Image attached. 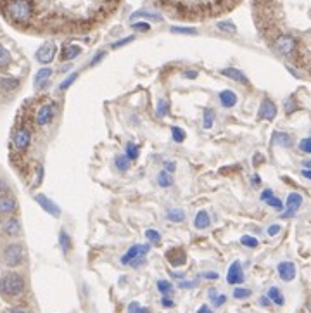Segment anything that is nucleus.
<instances>
[{"instance_id": "f257e3e1", "label": "nucleus", "mask_w": 311, "mask_h": 313, "mask_svg": "<svg viewBox=\"0 0 311 313\" xmlns=\"http://www.w3.org/2000/svg\"><path fill=\"white\" fill-rule=\"evenodd\" d=\"M2 12L12 24L21 28L31 26L35 21V4L33 0H6L0 4Z\"/></svg>"}, {"instance_id": "f03ea898", "label": "nucleus", "mask_w": 311, "mask_h": 313, "mask_svg": "<svg viewBox=\"0 0 311 313\" xmlns=\"http://www.w3.org/2000/svg\"><path fill=\"white\" fill-rule=\"evenodd\" d=\"M24 286L26 284H24L23 275L9 272L0 281V293H2V296H6V298H16V296H19L24 291Z\"/></svg>"}, {"instance_id": "7ed1b4c3", "label": "nucleus", "mask_w": 311, "mask_h": 313, "mask_svg": "<svg viewBox=\"0 0 311 313\" xmlns=\"http://www.w3.org/2000/svg\"><path fill=\"white\" fill-rule=\"evenodd\" d=\"M2 260L6 266H19L24 261V248L18 242L7 244L2 251Z\"/></svg>"}, {"instance_id": "20e7f679", "label": "nucleus", "mask_w": 311, "mask_h": 313, "mask_svg": "<svg viewBox=\"0 0 311 313\" xmlns=\"http://www.w3.org/2000/svg\"><path fill=\"white\" fill-rule=\"evenodd\" d=\"M149 249H150L149 244H142V246L140 244H135V246H132L127 253H125V256L121 258V263L138 266L140 265V261L144 260V256L149 253Z\"/></svg>"}, {"instance_id": "39448f33", "label": "nucleus", "mask_w": 311, "mask_h": 313, "mask_svg": "<svg viewBox=\"0 0 311 313\" xmlns=\"http://www.w3.org/2000/svg\"><path fill=\"white\" fill-rule=\"evenodd\" d=\"M296 38L291 35H280L275 38L273 42V50L280 56H291V54L296 50Z\"/></svg>"}, {"instance_id": "423d86ee", "label": "nucleus", "mask_w": 311, "mask_h": 313, "mask_svg": "<svg viewBox=\"0 0 311 313\" xmlns=\"http://www.w3.org/2000/svg\"><path fill=\"white\" fill-rule=\"evenodd\" d=\"M56 52H57L56 44H52V42H45V44L42 45L38 50H36L35 57H36V61H38L40 64H49V62L54 61Z\"/></svg>"}, {"instance_id": "0eeeda50", "label": "nucleus", "mask_w": 311, "mask_h": 313, "mask_svg": "<svg viewBox=\"0 0 311 313\" xmlns=\"http://www.w3.org/2000/svg\"><path fill=\"white\" fill-rule=\"evenodd\" d=\"M54 116H56V104H44L38 111H36L35 121L38 126H45L54 120Z\"/></svg>"}, {"instance_id": "6e6552de", "label": "nucleus", "mask_w": 311, "mask_h": 313, "mask_svg": "<svg viewBox=\"0 0 311 313\" xmlns=\"http://www.w3.org/2000/svg\"><path fill=\"white\" fill-rule=\"evenodd\" d=\"M35 201L42 206V210H45V213L52 215L54 218L61 217V208H59V206H57L52 199H49V197L45 196V194H36Z\"/></svg>"}, {"instance_id": "1a4fd4ad", "label": "nucleus", "mask_w": 311, "mask_h": 313, "mask_svg": "<svg viewBox=\"0 0 311 313\" xmlns=\"http://www.w3.org/2000/svg\"><path fill=\"white\" fill-rule=\"evenodd\" d=\"M302 204V196L299 192H291L287 196V204H285V213L282 215L284 218H289V217H294L296 215V211L301 208Z\"/></svg>"}, {"instance_id": "9d476101", "label": "nucleus", "mask_w": 311, "mask_h": 313, "mask_svg": "<svg viewBox=\"0 0 311 313\" xmlns=\"http://www.w3.org/2000/svg\"><path fill=\"white\" fill-rule=\"evenodd\" d=\"M29 142H31V133H29L28 128H19L18 132L14 133V138H12V144L18 151H26Z\"/></svg>"}, {"instance_id": "9b49d317", "label": "nucleus", "mask_w": 311, "mask_h": 313, "mask_svg": "<svg viewBox=\"0 0 311 313\" xmlns=\"http://www.w3.org/2000/svg\"><path fill=\"white\" fill-rule=\"evenodd\" d=\"M2 232L9 237H18L21 234V222L16 217H9L2 222Z\"/></svg>"}, {"instance_id": "f8f14e48", "label": "nucleus", "mask_w": 311, "mask_h": 313, "mask_svg": "<svg viewBox=\"0 0 311 313\" xmlns=\"http://www.w3.org/2000/svg\"><path fill=\"white\" fill-rule=\"evenodd\" d=\"M258 116H259V120L271 121L273 118L277 116V106L273 104L270 99H263V100H261V106H259Z\"/></svg>"}, {"instance_id": "ddd939ff", "label": "nucleus", "mask_w": 311, "mask_h": 313, "mask_svg": "<svg viewBox=\"0 0 311 313\" xmlns=\"http://www.w3.org/2000/svg\"><path fill=\"white\" fill-rule=\"evenodd\" d=\"M18 210V202L9 194H2L0 196V217H6V215H11Z\"/></svg>"}, {"instance_id": "4468645a", "label": "nucleus", "mask_w": 311, "mask_h": 313, "mask_svg": "<svg viewBox=\"0 0 311 313\" xmlns=\"http://www.w3.org/2000/svg\"><path fill=\"white\" fill-rule=\"evenodd\" d=\"M226 282L228 284H241V282H244V272H242V266L239 261H234L232 266L228 268V273H226Z\"/></svg>"}, {"instance_id": "2eb2a0df", "label": "nucleus", "mask_w": 311, "mask_h": 313, "mask_svg": "<svg viewBox=\"0 0 311 313\" xmlns=\"http://www.w3.org/2000/svg\"><path fill=\"white\" fill-rule=\"evenodd\" d=\"M277 270H279L280 279L285 282H291L294 281V277H296V265L291 263V261H282V263H279Z\"/></svg>"}, {"instance_id": "dca6fc26", "label": "nucleus", "mask_w": 311, "mask_h": 313, "mask_svg": "<svg viewBox=\"0 0 311 313\" xmlns=\"http://www.w3.org/2000/svg\"><path fill=\"white\" fill-rule=\"evenodd\" d=\"M166 258L173 266H182V265H185V260H187V258H185V251L180 248L170 249V251L166 253Z\"/></svg>"}, {"instance_id": "f3484780", "label": "nucleus", "mask_w": 311, "mask_h": 313, "mask_svg": "<svg viewBox=\"0 0 311 313\" xmlns=\"http://www.w3.org/2000/svg\"><path fill=\"white\" fill-rule=\"evenodd\" d=\"M50 76H52V69H50V67H42L38 73L35 75V80H33L35 88H44L49 83Z\"/></svg>"}, {"instance_id": "a211bd4d", "label": "nucleus", "mask_w": 311, "mask_h": 313, "mask_svg": "<svg viewBox=\"0 0 311 313\" xmlns=\"http://www.w3.org/2000/svg\"><path fill=\"white\" fill-rule=\"evenodd\" d=\"M221 75H225L226 78L234 80V82H239V83H249V80H247V76L242 73L241 69H235V67H225L223 71H221Z\"/></svg>"}, {"instance_id": "6ab92c4d", "label": "nucleus", "mask_w": 311, "mask_h": 313, "mask_svg": "<svg viewBox=\"0 0 311 313\" xmlns=\"http://www.w3.org/2000/svg\"><path fill=\"white\" fill-rule=\"evenodd\" d=\"M218 97H220V104L226 109L234 108V106L237 104V95H235V92L232 90H221Z\"/></svg>"}, {"instance_id": "aec40b11", "label": "nucleus", "mask_w": 311, "mask_h": 313, "mask_svg": "<svg viewBox=\"0 0 311 313\" xmlns=\"http://www.w3.org/2000/svg\"><path fill=\"white\" fill-rule=\"evenodd\" d=\"M271 142L275 144V146L285 147V149H287V147L292 146V137L289 133H284V132H275L271 137Z\"/></svg>"}, {"instance_id": "412c9836", "label": "nucleus", "mask_w": 311, "mask_h": 313, "mask_svg": "<svg viewBox=\"0 0 311 313\" xmlns=\"http://www.w3.org/2000/svg\"><path fill=\"white\" fill-rule=\"evenodd\" d=\"M80 54H82V47H78V45H64L61 52V59L62 61H71V59L78 57Z\"/></svg>"}, {"instance_id": "4be33fe9", "label": "nucleus", "mask_w": 311, "mask_h": 313, "mask_svg": "<svg viewBox=\"0 0 311 313\" xmlns=\"http://www.w3.org/2000/svg\"><path fill=\"white\" fill-rule=\"evenodd\" d=\"M209 223H211V220H209V215L206 213V211H199V213L196 215L194 227L197 228V230H204V228H208Z\"/></svg>"}, {"instance_id": "5701e85b", "label": "nucleus", "mask_w": 311, "mask_h": 313, "mask_svg": "<svg viewBox=\"0 0 311 313\" xmlns=\"http://www.w3.org/2000/svg\"><path fill=\"white\" fill-rule=\"evenodd\" d=\"M138 18H142V19H150V21H163V16H161V14H158V12L145 11V9L137 11V12H133V14H132V19H138Z\"/></svg>"}, {"instance_id": "b1692460", "label": "nucleus", "mask_w": 311, "mask_h": 313, "mask_svg": "<svg viewBox=\"0 0 311 313\" xmlns=\"http://www.w3.org/2000/svg\"><path fill=\"white\" fill-rule=\"evenodd\" d=\"M166 218L173 223H182L185 220V211L182 208H171L166 211Z\"/></svg>"}, {"instance_id": "393cba45", "label": "nucleus", "mask_w": 311, "mask_h": 313, "mask_svg": "<svg viewBox=\"0 0 311 313\" xmlns=\"http://www.w3.org/2000/svg\"><path fill=\"white\" fill-rule=\"evenodd\" d=\"M158 184H159V187H171L173 185V177L170 175V171H166V170H161L158 173Z\"/></svg>"}, {"instance_id": "a878e982", "label": "nucleus", "mask_w": 311, "mask_h": 313, "mask_svg": "<svg viewBox=\"0 0 311 313\" xmlns=\"http://www.w3.org/2000/svg\"><path fill=\"white\" fill-rule=\"evenodd\" d=\"M268 298H270V301H273L277 304V306H282L284 304V294L280 293L279 287H270V291H268Z\"/></svg>"}, {"instance_id": "bb28decb", "label": "nucleus", "mask_w": 311, "mask_h": 313, "mask_svg": "<svg viewBox=\"0 0 311 313\" xmlns=\"http://www.w3.org/2000/svg\"><path fill=\"white\" fill-rule=\"evenodd\" d=\"M0 87L6 88V90H16L19 87V80L12 78V76H6V78L0 80Z\"/></svg>"}, {"instance_id": "cd10ccee", "label": "nucleus", "mask_w": 311, "mask_h": 313, "mask_svg": "<svg viewBox=\"0 0 311 313\" xmlns=\"http://www.w3.org/2000/svg\"><path fill=\"white\" fill-rule=\"evenodd\" d=\"M11 61H12L11 52L4 45H0V69H6L11 64Z\"/></svg>"}, {"instance_id": "c85d7f7f", "label": "nucleus", "mask_w": 311, "mask_h": 313, "mask_svg": "<svg viewBox=\"0 0 311 313\" xmlns=\"http://www.w3.org/2000/svg\"><path fill=\"white\" fill-rule=\"evenodd\" d=\"M130 163H132V161L128 159L127 154H125V156L120 154V156H116V158H114V164H116V168L120 171H127L128 168H130Z\"/></svg>"}, {"instance_id": "c756f323", "label": "nucleus", "mask_w": 311, "mask_h": 313, "mask_svg": "<svg viewBox=\"0 0 311 313\" xmlns=\"http://www.w3.org/2000/svg\"><path fill=\"white\" fill-rule=\"evenodd\" d=\"M59 244H61L62 251H64L66 255H68V253L71 251V246H73V244H71V237H69L68 234H66L64 230H61V234H59Z\"/></svg>"}, {"instance_id": "7c9ffc66", "label": "nucleus", "mask_w": 311, "mask_h": 313, "mask_svg": "<svg viewBox=\"0 0 311 313\" xmlns=\"http://www.w3.org/2000/svg\"><path fill=\"white\" fill-rule=\"evenodd\" d=\"M214 116H216V113H214V109H206L204 111V121H203V126L206 130H211L213 125H214Z\"/></svg>"}, {"instance_id": "2f4dec72", "label": "nucleus", "mask_w": 311, "mask_h": 313, "mask_svg": "<svg viewBox=\"0 0 311 313\" xmlns=\"http://www.w3.org/2000/svg\"><path fill=\"white\" fill-rule=\"evenodd\" d=\"M216 26H218V29H220V31L230 33V35H234V33L237 31V26H235L232 21H220V23H218Z\"/></svg>"}, {"instance_id": "473e14b6", "label": "nucleus", "mask_w": 311, "mask_h": 313, "mask_svg": "<svg viewBox=\"0 0 311 313\" xmlns=\"http://www.w3.org/2000/svg\"><path fill=\"white\" fill-rule=\"evenodd\" d=\"M156 113H158V116H166V114L170 113V102L165 99H161L158 104H156Z\"/></svg>"}, {"instance_id": "72a5a7b5", "label": "nucleus", "mask_w": 311, "mask_h": 313, "mask_svg": "<svg viewBox=\"0 0 311 313\" xmlns=\"http://www.w3.org/2000/svg\"><path fill=\"white\" fill-rule=\"evenodd\" d=\"M125 152H127V156H128L130 161H135V159L138 158V147H137L133 142H128V144H127V147H125Z\"/></svg>"}, {"instance_id": "f704fd0d", "label": "nucleus", "mask_w": 311, "mask_h": 313, "mask_svg": "<svg viewBox=\"0 0 311 313\" xmlns=\"http://www.w3.org/2000/svg\"><path fill=\"white\" fill-rule=\"evenodd\" d=\"M171 137H173V141L176 144H182L187 135H185V132L180 128V126H171Z\"/></svg>"}, {"instance_id": "c9c22d12", "label": "nucleus", "mask_w": 311, "mask_h": 313, "mask_svg": "<svg viewBox=\"0 0 311 313\" xmlns=\"http://www.w3.org/2000/svg\"><path fill=\"white\" fill-rule=\"evenodd\" d=\"M171 33H180V35H197L196 28H182V26H171Z\"/></svg>"}, {"instance_id": "e433bc0d", "label": "nucleus", "mask_w": 311, "mask_h": 313, "mask_svg": "<svg viewBox=\"0 0 311 313\" xmlns=\"http://www.w3.org/2000/svg\"><path fill=\"white\" fill-rule=\"evenodd\" d=\"M241 244H242V246H246V248H256L259 242H258V239L253 237V235H242Z\"/></svg>"}, {"instance_id": "4c0bfd02", "label": "nucleus", "mask_w": 311, "mask_h": 313, "mask_svg": "<svg viewBox=\"0 0 311 313\" xmlns=\"http://www.w3.org/2000/svg\"><path fill=\"white\" fill-rule=\"evenodd\" d=\"M145 237L150 240V242H156L159 244L161 242V234H159L158 230H152V228H149V230H145Z\"/></svg>"}, {"instance_id": "58836bf2", "label": "nucleus", "mask_w": 311, "mask_h": 313, "mask_svg": "<svg viewBox=\"0 0 311 313\" xmlns=\"http://www.w3.org/2000/svg\"><path fill=\"white\" fill-rule=\"evenodd\" d=\"M76 78H78V73H71L68 78L62 80L61 85H59V88H61V90H66V88H69L74 83V80H76Z\"/></svg>"}, {"instance_id": "ea45409f", "label": "nucleus", "mask_w": 311, "mask_h": 313, "mask_svg": "<svg viewBox=\"0 0 311 313\" xmlns=\"http://www.w3.org/2000/svg\"><path fill=\"white\" fill-rule=\"evenodd\" d=\"M128 313H150L149 308H144V306H140L138 303H130L128 304Z\"/></svg>"}, {"instance_id": "a19ab883", "label": "nucleus", "mask_w": 311, "mask_h": 313, "mask_svg": "<svg viewBox=\"0 0 311 313\" xmlns=\"http://www.w3.org/2000/svg\"><path fill=\"white\" fill-rule=\"evenodd\" d=\"M266 204H268V206H271V208H275L277 211H282V210H284V204H282V201H280L279 197L275 196V194H273V196L270 197V199L266 201Z\"/></svg>"}, {"instance_id": "79ce46f5", "label": "nucleus", "mask_w": 311, "mask_h": 313, "mask_svg": "<svg viewBox=\"0 0 311 313\" xmlns=\"http://www.w3.org/2000/svg\"><path fill=\"white\" fill-rule=\"evenodd\" d=\"M133 40H135V35L125 37V38H121V40L114 42V44H112L111 47H112V49H120V47H123V45H128V44H132Z\"/></svg>"}, {"instance_id": "37998d69", "label": "nucleus", "mask_w": 311, "mask_h": 313, "mask_svg": "<svg viewBox=\"0 0 311 313\" xmlns=\"http://www.w3.org/2000/svg\"><path fill=\"white\" fill-rule=\"evenodd\" d=\"M251 296V291L249 289H244V287H237V289L234 291V298L235 299H246Z\"/></svg>"}, {"instance_id": "c03bdc74", "label": "nucleus", "mask_w": 311, "mask_h": 313, "mask_svg": "<svg viewBox=\"0 0 311 313\" xmlns=\"http://www.w3.org/2000/svg\"><path fill=\"white\" fill-rule=\"evenodd\" d=\"M132 28L135 29V31H149L150 24L145 23V21H135V23H132Z\"/></svg>"}, {"instance_id": "a18cd8bd", "label": "nucleus", "mask_w": 311, "mask_h": 313, "mask_svg": "<svg viewBox=\"0 0 311 313\" xmlns=\"http://www.w3.org/2000/svg\"><path fill=\"white\" fill-rule=\"evenodd\" d=\"M158 289L161 291L163 294H168L173 291V286H171V282H166V281H159L158 282Z\"/></svg>"}, {"instance_id": "49530a36", "label": "nucleus", "mask_w": 311, "mask_h": 313, "mask_svg": "<svg viewBox=\"0 0 311 313\" xmlns=\"http://www.w3.org/2000/svg\"><path fill=\"white\" fill-rule=\"evenodd\" d=\"M299 149L302 152H306V154H311V137L302 138V141L299 142Z\"/></svg>"}, {"instance_id": "de8ad7c7", "label": "nucleus", "mask_w": 311, "mask_h": 313, "mask_svg": "<svg viewBox=\"0 0 311 313\" xmlns=\"http://www.w3.org/2000/svg\"><path fill=\"white\" fill-rule=\"evenodd\" d=\"M284 109H285V113H287V114H292L297 109V104L294 102L292 99H287V100H285V104H284Z\"/></svg>"}, {"instance_id": "09e8293b", "label": "nucleus", "mask_w": 311, "mask_h": 313, "mask_svg": "<svg viewBox=\"0 0 311 313\" xmlns=\"http://www.w3.org/2000/svg\"><path fill=\"white\" fill-rule=\"evenodd\" d=\"M280 230H282V227H280L279 223H273V225L268 227V235H270V237H275L277 234H280Z\"/></svg>"}, {"instance_id": "8fccbe9b", "label": "nucleus", "mask_w": 311, "mask_h": 313, "mask_svg": "<svg viewBox=\"0 0 311 313\" xmlns=\"http://www.w3.org/2000/svg\"><path fill=\"white\" fill-rule=\"evenodd\" d=\"M183 78H187V80H196L197 76H199V71H196V69H187V71H183Z\"/></svg>"}, {"instance_id": "3c124183", "label": "nucleus", "mask_w": 311, "mask_h": 313, "mask_svg": "<svg viewBox=\"0 0 311 313\" xmlns=\"http://www.w3.org/2000/svg\"><path fill=\"white\" fill-rule=\"evenodd\" d=\"M178 286L182 287V289H192V287L197 286V281H182Z\"/></svg>"}, {"instance_id": "603ef678", "label": "nucleus", "mask_w": 311, "mask_h": 313, "mask_svg": "<svg viewBox=\"0 0 311 313\" xmlns=\"http://www.w3.org/2000/svg\"><path fill=\"white\" fill-rule=\"evenodd\" d=\"M271 196H273V190H271V189H264L263 192H261V201L266 202Z\"/></svg>"}, {"instance_id": "864d4df0", "label": "nucleus", "mask_w": 311, "mask_h": 313, "mask_svg": "<svg viewBox=\"0 0 311 313\" xmlns=\"http://www.w3.org/2000/svg\"><path fill=\"white\" fill-rule=\"evenodd\" d=\"M104 57H106V52H99L97 56H95L94 59H92L90 66H95V64H99V62H100V59H104Z\"/></svg>"}, {"instance_id": "5fc2aeb1", "label": "nucleus", "mask_w": 311, "mask_h": 313, "mask_svg": "<svg viewBox=\"0 0 311 313\" xmlns=\"http://www.w3.org/2000/svg\"><path fill=\"white\" fill-rule=\"evenodd\" d=\"M165 170L166 171H175L176 170V163L175 161H165Z\"/></svg>"}, {"instance_id": "6e6d98bb", "label": "nucleus", "mask_w": 311, "mask_h": 313, "mask_svg": "<svg viewBox=\"0 0 311 313\" xmlns=\"http://www.w3.org/2000/svg\"><path fill=\"white\" fill-rule=\"evenodd\" d=\"M226 301V296L225 294H220V296H216V299H214V306H221Z\"/></svg>"}, {"instance_id": "4d7b16f0", "label": "nucleus", "mask_w": 311, "mask_h": 313, "mask_svg": "<svg viewBox=\"0 0 311 313\" xmlns=\"http://www.w3.org/2000/svg\"><path fill=\"white\" fill-rule=\"evenodd\" d=\"M203 277H204V279H209V281H216L218 273H216V272H206V273H203Z\"/></svg>"}, {"instance_id": "13d9d810", "label": "nucleus", "mask_w": 311, "mask_h": 313, "mask_svg": "<svg viewBox=\"0 0 311 313\" xmlns=\"http://www.w3.org/2000/svg\"><path fill=\"white\" fill-rule=\"evenodd\" d=\"M161 304H163V306H165V308H171V306H173V299H170V298H163V299H161Z\"/></svg>"}, {"instance_id": "bf43d9fd", "label": "nucleus", "mask_w": 311, "mask_h": 313, "mask_svg": "<svg viewBox=\"0 0 311 313\" xmlns=\"http://www.w3.org/2000/svg\"><path fill=\"white\" fill-rule=\"evenodd\" d=\"M301 175L304 177V179H308V180H311V168H304V170L301 171Z\"/></svg>"}, {"instance_id": "052dcab7", "label": "nucleus", "mask_w": 311, "mask_h": 313, "mask_svg": "<svg viewBox=\"0 0 311 313\" xmlns=\"http://www.w3.org/2000/svg\"><path fill=\"white\" fill-rule=\"evenodd\" d=\"M259 303H261L263 306H268V304H270V298H268V296H263V298H259Z\"/></svg>"}, {"instance_id": "680f3d73", "label": "nucleus", "mask_w": 311, "mask_h": 313, "mask_svg": "<svg viewBox=\"0 0 311 313\" xmlns=\"http://www.w3.org/2000/svg\"><path fill=\"white\" fill-rule=\"evenodd\" d=\"M197 313H213V310H211V308H209V306H206V304H204V306H201V308H199V311H197Z\"/></svg>"}, {"instance_id": "e2e57ef3", "label": "nucleus", "mask_w": 311, "mask_h": 313, "mask_svg": "<svg viewBox=\"0 0 311 313\" xmlns=\"http://www.w3.org/2000/svg\"><path fill=\"white\" fill-rule=\"evenodd\" d=\"M209 299H213V301H214V299H216V289H211V291H209Z\"/></svg>"}, {"instance_id": "0e129e2a", "label": "nucleus", "mask_w": 311, "mask_h": 313, "mask_svg": "<svg viewBox=\"0 0 311 313\" xmlns=\"http://www.w3.org/2000/svg\"><path fill=\"white\" fill-rule=\"evenodd\" d=\"M9 313H26V311H24L23 308H12Z\"/></svg>"}, {"instance_id": "69168bd1", "label": "nucleus", "mask_w": 311, "mask_h": 313, "mask_svg": "<svg viewBox=\"0 0 311 313\" xmlns=\"http://www.w3.org/2000/svg\"><path fill=\"white\" fill-rule=\"evenodd\" d=\"M302 166H304V168H311V159H306V161H302Z\"/></svg>"}, {"instance_id": "338daca9", "label": "nucleus", "mask_w": 311, "mask_h": 313, "mask_svg": "<svg viewBox=\"0 0 311 313\" xmlns=\"http://www.w3.org/2000/svg\"><path fill=\"white\" fill-rule=\"evenodd\" d=\"M308 310H309V313H311V301L308 303Z\"/></svg>"}]
</instances>
